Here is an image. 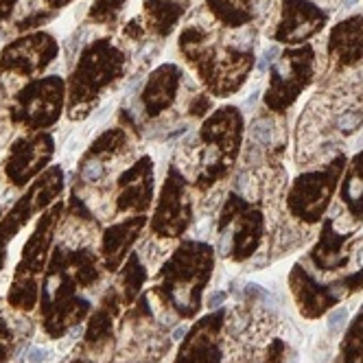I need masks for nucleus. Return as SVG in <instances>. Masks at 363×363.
Listing matches in <instances>:
<instances>
[{
	"instance_id": "obj_1",
	"label": "nucleus",
	"mask_w": 363,
	"mask_h": 363,
	"mask_svg": "<svg viewBox=\"0 0 363 363\" xmlns=\"http://www.w3.org/2000/svg\"><path fill=\"white\" fill-rule=\"evenodd\" d=\"M179 48L191 57L193 64H197L203 82L217 96H228L230 92L239 90L254 66L252 46H232L225 50V55H219L215 46H206V33L197 29L184 31V35L179 38Z\"/></svg>"
},
{
	"instance_id": "obj_2",
	"label": "nucleus",
	"mask_w": 363,
	"mask_h": 363,
	"mask_svg": "<svg viewBox=\"0 0 363 363\" xmlns=\"http://www.w3.org/2000/svg\"><path fill=\"white\" fill-rule=\"evenodd\" d=\"M315 53L313 46L304 44L300 48H289L272 64L269 88L265 94L267 108L274 112H284L294 106L300 92L313 79Z\"/></svg>"
},
{
	"instance_id": "obj_3",
	"label": "nucleus",
	"mask_w": 363,
	"mask_h": 363,
	"mask_svg": "<svg viewBox=\"0 0 363 363\" xmlns=\"http://www.w3.org/2000/svg\"><path fill=\"white\" fill-rule=\"evenodd\" d=\"M344 164L346 158L340 153V158H335L326 169L304 173L294 182L291 193L287 197L289 211L294 213V217L306 223H315L322 219L326 206L330 203V197L337 189V182L342 177Z\"/></svg>"
},
{
	"instance_id": "obj_4",
	"label": "nucleus",
	"mask_w": 363,
	"mask_h": 363,
	"mask_svg": "<svg viewBox=\"0 0 363 363\" xmlns=\"http://www.w3.org/2000/svg\"><path fill=\"white\" fill-rule=\"evenodd\" d=\"M328 22V13L311 0H282V16L276 40L282 44H302L320 33Z\"/></svg>"
},
{
	"instance_id": "obj_5",
	"label": "nucleus",
	"mask_w": 363,
	"mask_h": 363,
	"mask_svg": "<svg viewBox=\"0 0 363 363\" xmlns=\"http://www.w3.org/2000/svg\"><path fill=\"white\" fill-rule=\"evenodd\" d=\"M328 53L340 66H352L363 60V16L335 24L328 38Z\"/></svg>"
},
{
	"instance_id": "obj_6",
	"label": "nucleus",
	"mask_w": 363,
	"mask_h": 363,
	"mask_svg": "<svg viewBox=\"0 0 363 363\" xmlns=\"http://www.w3.org/2000/svg\"><path fill=\"white\" fill-rule=\"evenodd\" d=\"M177 84H179V70L173 64H167L151 74V79L145 88V106L149 108V114H160L164 108L171 106L175 99Z\"/></svg>"
},
{
	"instance_id": "obj_7",
	"label": "nucleus",
	"mask_w": 363,
	"mask_h": 363,
	"mask_svg": "<svg viewBox=\"0 0 363 363\" xmlns=\"http://www.w3.org/2000/svg\"><path fill=\"white\" fill-rule=\"evenodd\" d=\"M342 201L348 206L354 219L363 215V151L357 153L342 184Z\"/></svg>"
},
{
	"instance_id": "obj_8",
	"label": "nucleus",
	"mask_w": 363,
	"mask_h": 363,
	"mask_svg": "<svg viewBox=\"0 0 363 363\" xmlns=\"http://www.w3.org/2000/svg\"><path fill=\"white\" fill-rule=\"evenodd\" d=\"M211 11L225 27H243L254 18L252 0H208Z\"/></svg>"
},
{
	"instance_id": "obj_9",
	"label": "nucleus",
	"mask_w": 363,
	"mask_h": 363,
	"mask_svg": "<svg viewBox=\"0 0 363 363\" xmlns=\"http://www.w3.org/2000/svg\"><path fill=\"white\" fill-rule=\"evenodd\" d=\"M145 9L151 13V27L160 35H167L184 11L179 3H171V0H145Z\"/></svg>"
},
{
	"instance_id": "obj_10",
	"label": "nucleus",
	"mask_w": 363,
	"mask_h": 363,
	"mask_svg": "<svg viewBox=\"0 0 363 363\" xmlns=\"http://www.w3.org/2000/svg\"><path fill=\"white\" fill-rule=\"evenodd\" d=\"M346 363H363V313L354 328L348 335L346 344Z\"/></svg>"
},
{
	"instance_id": "obj_11",
	"label": "nucleus",
	"mask_w": 363,
	"mask_h": 363,
	"mask_svg": "<svg viewBox=\"0 0 363 363\" xmlns=\"http://www.w3.org/2000/svg\"><path fill=\"white\" fill-rule=\"evenodd\" d=\"M272 121L267 118H256L250 127V140L258 147H267L272 143Z\"/></svg>"
},
{
	"instance_id": "obj_12",
	"label": "nucleus",
	"mask_w": 363,
	"mask_h": 363,
	"mask_svg": "<svg viewBox=\"0 0 363 363\" xmlns=\"http://www.w3.org/2000/svg\"><path fill=\"white\" fill-rule=\"evenodd\" d=\"M363 125V112H359V110H348V112H344L340 118H337V129H340L342 134H354L357 129Z\"/></svg>"
},
{
	"instance_id": "obj_13",
	"label": "nucleus",
	"mask_w": 363,
	"mask_h": 363,
	"mask_svg": "<svg viewBox=\"0 0 363 363\" xmlns=\"http://www.w3.org/2000/svg\"><path fill=\"white\" fill-rule=\"evenodd\" d=\"M346 318H348V311H346V308H337V311H333V313L328 315V333L335 335L337 330H340V328L346 324Z\"/></svg>"
},
{
	"instance_id": "obj_14",
	"label": "nucleus",
	"mask_w": 363,
	"mask_h": 363,
	"mask_svg": "<svg viewBox=\"0 0 363 363\" xmlns=\"http://www.w3.org/2000/svg\"><path fill=\"white\" fill-rule=\"evenodd\" d=\"M103 164H99V162H88L86 167H84V171H82V175L88 179V182H96V179H101L103 177Z\"/></svg>"
},
{
	"instance_id": "obj_15",
	"label": "nucleus",
	"mask_w": 363,
	"mask_h": 363,
	"mask_svg": "<svg viewBox=\"0 0 363 363\" xmlns=\"http://www.w3.org/2000/svg\"><path fill=\"white\" fill-rule=\"evenodd\" d=\"M276 55H278V48H274V46L267 48L265 53H263V57H261V62H258V70H267V66L276 62V60H274Z\"/></svg>"
},
{
	"instance_id": "obj_16",
	"label": "nucleus",
	"mask_w": 363,
	"mask_h": 363,
	"mask_svg": "<svg viewBox=\"0 0 363 363\" xmlns=\"http://www.w3.org/2000/svg\"><path fill=\"white\" fill-rule=\"evenodd\" d=\"M46 359V350H33L29 357V363H42Z\"/></svg>"
},
{
	"instance_id": "obj_17",
	"label": "nucleus",
	"mask_w": 363,
	"mask_h": 363,
	"mask_svg": "<svg viewBox=\"0 0 363 363\" xmlns=\"http://www.w3.org/2000/svg\"><path fill=\"white\" fill-rule=\"evenodd\" d=\"M11 3H13V0H0V16H3L5 11H9Z\"/></svg>"
},
{
	"instance_id": "obj_18",
	"label": "nucleus",
	"mask_w": 363,
	"mask_h": 363,
	"mask_svg": "<svg viewBox=\"0 0 363 363\" xmlns=\"http://www.w3.org/2000/svg\"><path fill=\"white\" fill-rule=\"evenodd\" d=\"M225 300V294H215L213 298H211V306H217L219 302H223Z\"/></svg>"
},
{
	"instance_id": "obj_19",
	"label": "nucleus",
	"mask_w": 363,
	"mask_h": 363,
	"mask_svg": "<svg viewBox=\"0 0 363 363\" xmlns=\"http://www.w3.org/2000/svg\"><path fill=\"white\" fill-rule=\"evenodd\" d=\"M357 3V0H346V7H352Z\"/></svg>"
}]
</instances>
